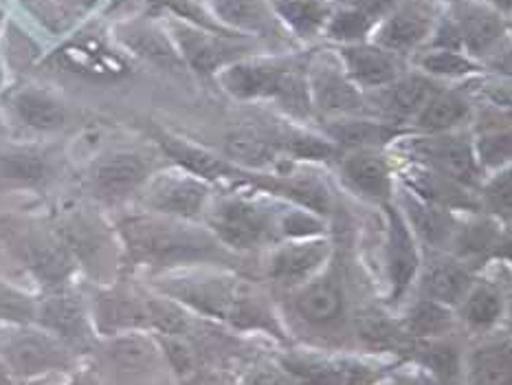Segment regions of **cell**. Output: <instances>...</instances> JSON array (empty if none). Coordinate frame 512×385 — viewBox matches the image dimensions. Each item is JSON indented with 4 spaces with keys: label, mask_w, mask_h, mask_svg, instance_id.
Returning <instances> with one entry per match:
<instances>
[{
    "label": "cell",
    "mask_w": 512,
    "mask_h": 385,
    "mask_svg": "<svg viewBox=\"0 0 512 385\" xmlns=\"http://www.w3.org/2000/svg\"><path fill=\"white\" fill-rule=\"evenodd\" d=\"M132 256L154 264H185L225 260L227 253L216 236L174 216H135L121 223Z\"/></svg>",
    "instance_id": "obj_1"
},
{
    "label": "cell",
    "mask_w": 512,
    "mask_h": 385,
    "mask_svg": "<svg viewBox=\"0 0 512 385\" xmlns=\"http://www.w3.org/2000/svg\"><path fill=\"white\" fill-rule=\"evenodd\" d=\"M222 88L238 99H275L295 117H308L313 110L306 75L299 69L240 60L218 71Z\"/></svg>",
    "instance_id": "obj_2"
},
{
    "label": "cell",
    "mask_w": 512,
    "mask_h": 385,
    "mask_svg": "<svg viewBox=\"0 0 512 385\" xmlns=\"http://www.w3.org/2000/svg\"><path fill=\"white\" fill-rule=\"evenodd\" d=\"M207 229L220 245L253 249L277 231V218L249 198H222L207 214Z\"/></svg>",
    "instance_id": "obj_3"
},
{
    "label": "cell",
    "mask_w": 512,
    "mask_h": 385,
    "mask_svg": "<svg viewBox=\"0 0 512 385\" xmlns=\"http://www.w3.org/2000/svg\"><path fill=\"white\" fill-rule=\"evenodd\" d=\"M310 102L328 115L352 117L365 113V99L348 73H345L341 60L332 55H317L306 71Z\"/></svg>",
    "instance_id": "obj_4"
},
{
    "label": "cell",
    "mask_w": 512,
    "mask_h": 385,
    "mask_svg": "<svg viewBox=\"0 0 512 385\" xmlns=\"http://www.w3.org/2000/svg\"><path fill=\"white\" fill-rule=\"evenodd\" d=\"M172 33L183 62L203 75L225 69L227 64L236 62L240 51H244L242 44L233 40L231 33H216L185 20H174Z\"/></svg>",
    "instance_id": "obj_5"
},
{
    "label": "cell",
    "mask_w": 512,
    "mask_h": 385,
    "mask_svg": "<svg viewBox=\"0 0 512 385\" xmlns=\"http://www.w3.org/2000/svg\"><path fill=\"white\" fill-rule=\"evenodd\" d=\"M209 183L192 172H165L148 183L146 205L154 214L194 220L209 203Z\"/></svg>",
    "instance_id": "obj_6"
},
{
    "label": "cell",
    "mask_w": 512,
    "mask_h": 385,
    "mask_svg": "<svg viewBox=\"0 0 512 385\" xmlns=\"http://www.w3.org/2000/svg\"><path fill=\"white\" fill-rule=\"evenodd\" d=\"M414 152L425 161L431 170L440 172L447 179L464 187H473L480 181V165L475 159V150L469 137L455 132H440L425 139L414 141Z\"/></svg>",
    "instance_id": "obj_7"
},
{
    "label": "cell",
    "mask_w": 512,
    "mask_h": 385,
    "mask_svg": "<svg viewBox=\"0 0 512 385\" xmlns=\"http://www.w3.org/2000/svg\"><path fill=\"white\" fill-rule=\"evenodd\" d=\"M433 14L427 5L405 3L398 5L385 20L376 27V47L389 53L403 55L418 49L431 36Z\"/></svg>",
    "instance_id": "obj_8"
},
{
    "label": "cell",
    "mask_w": 512,
    "mask_h": 385,
    "mask_svg": "<svg viewBox=\"0 0 512 385\" xmlns=\"http://www.w3.org/2000/svg\"><path fill=\"white\" fill-rule=\"evenodd\" d=\"M339 60L350 80L359 88L389 86L403 73V62L398 55L376 47V44H345Z\"/></svg>",
    "instance_id": "obj_9"
},
{
    "label": "cell",
    "mask_w": 512,
    "mask_h": 385,
    "mask_svg": "<svg viewBox=\"0 0 512 385\" xmlns=\"http://www.w3.org/2000/svg\"><path fill=\"white\" fill-rule=\"evenodd\" d=\"M150 161L137 152H115L97 161L93 168V187L106 201H119L148 181Z\"/></svg>",
    "instance_id": "obj_10"
},
{
    "label": "cell",
    "mask_w": 512,
    "mask_h": 385,
    "mask_svg": "<svg viewBox=\"0 0 512 385\" xmlns=\"http://www.w3.org/2000/svg\"><path fill=\"white\" fill-rule=\"evenodd\" d=\"M398 3L400 0H343L337 11H330L326 33L345 44L361 42L370 29L392 14Z\"/></svg>",
    "instance_id": "obj_11"
},
{
    "label": "cell",
    "mask_w": 512,
    "mask_h": 385,
    "mask_svg": "<svg viewBox=\"0 0 512 385\" xmlns=\"http://www.w3.org/2000/svg\"><path fill=\"white\" fill-rule=\"evenodd\" d=\"M168 291L185 302L200 308L209 315L233 319L238 313L240 302L249 293L247 286L231 280H178L168 286Z\"/></svg>",
    "instance_id": "obj_12"
},
{
    "label": "cell",
    "mask_w": 512,
    "mask_h": 385,
    "mask_svg": "<svg viewBox=\"0 0 512 385\" xmlns=\"http://www.w3.org/2000/svg\"><path fill=\"white\" fill-rule=\"evenodd\" d=\"M343 181L354 192L372 201L385 203L394 192V179L389 163L376 150H354L341 161Z\"/></svg>",
    "instance_id": "obj_13"
},
{
    "label": "cell",
    "mask_w": 512,
    "mask_h": 385,
    "mask_svg": "<svg viewBox=\"0 0 512 385\" xmlns=\"http://www.w3.org/2000/svg\"><path fill=\"white\" fill-rule=\"evenodd\" d=\"M387 264L394 284V297L405 293L418 271V249L414 231L409 229L400 207H387Z\"/></svg>",
    "instance_id": "obj_14"
},
{
    "label": "cell",
    "mask_w": 512,
    "mask_h": 385,
    "mask_svg": "<svg viewBox=\"0 0 512 385\" xmlns=\"http://www.w3.org/2000/svg\"><path fill=\"white\" fill-rule=\"evenodd\" d=\"M159 143L183 170L192 172L194 176H198V179H203L207 183L216 179H240V181L251 183V170H242L238 165H233L229 159H220L214 152L198 148L185 139L161 135Z\"/></svg>",
    "instance_id": "obj_15"
},
{
    "label": "cell",
    "mask_w": 512,
    "mask_h": 385,
    "mask_svg": "<svg viewBox=\"0 0 512 385\" xmlns=\"http://www.w3.org/2000/svg\"><path fill=\"white\" fill-rule=\"evenodd\" d=\"M330 245L324 238H297L277 249L271 260V275L277 282L295 284L306 280L328 258Z\"/></svg>",
    "instance_id": "obj_16"
},
{
    "label": "cell",
    "mask_w": 512,
    "mask_h": 385,
    "mask_svg": "<svg viewBox=\"0 0 512 385\" xmlns=\"http://www.w3.org/2000/svg\"><path fill=\"white\" fill-rule=\"evenodd\" d=\"M5 357L9 366L18 374H38L44 370H55L69 366L66 350L47 335H22L9 341L5 348Z\"/></svg>",
    "instance_id": "obj_17"
},
{
    "label": "cell",
    "mask_w": 512,
    "mask_h": 385,
    "mask_svg": "<svg viewBox=\"0 0 512 385\" xmlns=\"http://www.w3.org/2000/svg\"><path fill=\"white\" fill-rule=\"evenodd\" d=\"M453 25L458 29L462 51L466 49L469 55L488 53L506 33V20L497 11L480 5H464Z\"/></svg>",
    "instance_id": "obj_18"
},
{
    "label": "cell",
    "mask_w": 512,
    "mask_h": 385,
    "mask_svg": "<svg viewBox=\"0 0 512 385\" xmlns=\"http://www.w3.org/2000/svg\"><path fill=\"white\" fill-rule=\"evenodd\" d=\"M403 179L407 190L418 194L420 198H425V201L433 205H440L444 209H477L475 198L466 192L464 185L447 179V176H442L436 170H431L429 165L411 163V168Z\"/></svg>",
    "instance_id": "obj_19"
},
{
    "label": "cell",
    "mask_w": 512,
    "mask_h": 385,
    "mask_svg": "<svg viewBox=\"0 0 512 385\" xmlns=\"http://www.w3.org/2000/svg\"><path fill=\"white\" fill-rule=\"evenodd\" d=\"M403 209L405 220L409 229L414 231L418 238H422L431 247H442L453 238V220L449 216V209L440 205H433L425 198H420L411 190H403Z\"/></svg>",
    "instance_id": "obj_20"
},
{
    "label": "cell",
    "mask_w": 512,
    "mask_h": 385,
    "mask_svg": "<svg viewBox=\"0 0 512 385\" xmlns=\"http://www.w3.org/2000/svg\"><path fill=\"white\" fill-rule=\"evenodd\" d=\"M328 139L341 150H378L392 143L400 130L392 124H383V121L372 119H352L343 117L339 121H330L326 128Z\"/></svg>",
    "instance_id": "obj_21"
},
{
    "label": "cell",
    "mask_w": 512,
    "mask_h": 385,
    "mask_svg": "<svg viewBox=\"0 0 512 385\" xmlns=\"http://www.w3.org/2000/svg\"><path fill=\"white\" fill-rule=\"evenodd\" d=\"M216 20L238 31L269 36L275 31L273 9L266 0H211Z\"/></svg>",
    "instance_id": "obj_22"
},
{
    "label": "cell",
    "mask_w": 512,
    "mask_h": 385,
    "mask_svg": "<svg viewBox=\"0 0 512 385\" xmlns=\"http://www.w3.org/2000/svg\"><path fill=\"white\" fill-rule=\"evenodd\" d=\"M227 159L242 170H264L277 161L280 143L255 130H236L225 141Z\"/></svg>",
    "instance_id": "obj_23"
},
{
    "label": "cell",
    "mask_w": 512,
    "mask_h": 385,
    "mask_svg": "<svg viewBox=\"0 0 512 385\" xmlns=\"http://www.w3.org/2000/svg\"><path fill=\"white\" fill-rule=\"evenodd\" d=\"M42 324L55 330L64 339L73 344H84L88 339V324L84 317V308L75 295L60 293L49 297L40 308Z\"/></svg>",
    "instance_id": "obj_24"
},
{
    "label": "cell",
    "mask_w": 512,
    "mask_h": 385,
    "mask_svg": "<svg viewBox=\"0 0 512 385\" xmlns=\"http://www.w3.org/2000/svg\"><path fill=\"white\" fill-rule=\"evenodd\" d=\"M469 113L471 106L462 95L438 91L414 119L425 135H440V132H451L455 126L464 124Z\"/></svg>",
    "instance_id": "obj_25"
},
{
    "label": "cell",
    "mask_w": 512,
    "mask_h": 385,
    "mask_svg": "<svg viewBox=\"0 0 512 385\" xmlns=\"http://www.w3.org/2000/svg\"><path fill=\"white\" fill-rule=\"evenodd\" d=\"M438 91L429 75H400L385 88V106L396 117H416Z\"/></svg>",
    "instance_id": "obj_26"
},
{
    "label": "cell",
    "mask_w": 512,
    "mask_h": 385,
    "mask_svg": "<svg viewBox=\"0 0 512 385\" xmlns=\"http://www.w3.org/2000/svg\"><path fill=\"white\" fill-rule=\"evenodd\" d=\"M124 42L130 49H135L141 58H146L154 64L163 66L168 71H183L185 62L181 58V53L174 47V44L168 40V36L157 27L152 25H132L124 31Z\"/></svg>",
    "instance_id": "obj_27"
},
{
    "label": "cell",
    "mask_w": 512,
    "mask_h": 385,
    "mask_svg": "<svg viewBox=\"0 0 512 385\" xmlns=\"http://www.w3.org/2000/svg\"><path fill=\"white\" fill-rule=\"evenodd\" d=\"M297 313L302 315L310 324H330L343 311V295L337 282L332 280H317L308 284L306 289L297 295L295 300Z\"/></svg>",
    "instance_id": "obj_28"
},
{
    "label": "cell",
    "mask_w": 512,
    "mask_h": 385,
    "mask_svg": "<svg viewBox=\"0 0 512 385\" xmlns=\"http://www.w3.org/2000/svg\"><path fill=\"white\" fill-rule=\"evenodd\" d=\"M288 370L315 385H356L365 379V370L352 363L328 359H291Z\"/></svg>",
    "instance_id": "obj_29"
},
{
    "label": "cell",
    "mask_w": 512,
    "mask_h": 385,
    "mask_svg": "<svg viewBox=\"0 0 512 385\" xmlns=\"http://www.w3.org/2000/svg\"><path fill=\"white\" fill-rule=\"evenodd\" d=\"M108 357L119 372L141 374L157 366L159 350L146 337L128 335L115 339L113 344L108 346Z\"/></svg>",
    "instance_id": "obj_30"
},
{
    "label": "cell",
    "mask_w": 512,
    "mask_h": 385,
    "mask_svg": "<svg viewBox=\"0 0 512 385\" xmlns=\"http://www.w3.org/2000/svg\"><path fill=\"white\" fill-rule=\"evenodd\" d=\"M22 258L44 282H60L71 271L66 251L60 245H53V242L42 238H27L25 247H22Z\"/></svg>",
    "instance_id": "obj_31"
},
{
    "label": "cell",
    "mask_w": 512,
    "mask_h": 385,
    "mask_svg": "<svg viewBox=\"0 0 512 385\" xmlns=\"http://www.w3.org/2000/svg\"><path fill=\"white\" fill-rule=\"evenodd\" d=\"M469 284V273H466V269H462L460 264H455L451 260L433 264L425 278V289L431 300L444 306L460 302L466 291H469Z\"/></svg>",
    "instance_id": "obj_32"
},
{
    "label": "cell",
    "mask_w": 512,
    "mask_h": 385,
    "mask_svg": "<svg viewBox=\"0 0 512 385\" xmlns=\"http://www.w3.org/2000/svg\"><path fill=\"white\" fill-rule=\"evenodd\" d=\"M16 110L27 126L38 130H58L66 121L64 106L47 93L25 91L16 97Z\"/></svg>",
    "instance_id": "obj_33"
},
{
    "label": "cell",
    "mask_w": 512,
    "mask_h": 385,
    "mask_svg": "<svg viewBox=\"0 0 512 385\" xmlns=\"http://www.w3.org/2000/svg\"><path fill=\"white\" fill-rule=\"evenodd\" d=\"M97 317L104 330H121L148 324V306L124 293L104 295L97 304Z\"/></svg>",
    "instance_id": "obj_34"
},
{
    "label": "cell",
    "mask_w": 512,
    "mask_h": 385,
    "mask_svg": "<svg viewBox=\"0 0 512 385\" xmlns=\"http://www.w3.org/2000/svg\"><path fill=\"white\" fill-rule=\"evenodd\" d=\"M269 5L277 16L286 20V25H291L302 36H310L326 27L330 16V7L319 0H269Z\"/></svg>",
    "instance_id": "obj_35"
},
{
    "label": "cell",
    "mask_w": 512,
    "mask_h": 385,
    "mask_svg": "<svg viewBox=\"0 0 512 385\" xmlns=\"http://www.w3.org/2000/svg\"><path fill=\"white\" fill-rule=\"evenodd\" d=\"M356 333L365 346L376 350H392L405 344V335L378 311H363L356 315Z\"/></svg>",
    "instance_id": "obj_36"
},
{
    "label": "cell",
    "mask_w": 512,
    "mask_h": 385,
    "mask_svg": "<svg viewBox=\"0 0 512 385\" xmlns=\"http://www.w3.org/2000/svg\"><path fill=\"white\" fill-rule=\"evenodd\" d=\"M475 385H510V348L488 346L475 352L471 363Z\"/></svg>",
    "instance_id": "obj_37"
},
{
    "label": "cell",
    "mask_w": 512,
    "mask_h": 385,
    "mask_svg": "<svg viewBox=\"0 0 512 385\" xmlns=\"http://www.w3.org/2000/svg\"><path fill=\"white\" fill-rule=\"evenodd\" d=\"M453 324V317L449 313V308L433 302V300H425L414 306V311L409 313L407 319V333L414 337H431V335H442L447 333Z\"/></svg>",
    "instance_id": "obj_38"
},
{
    "label": "cell",
    "mask_w": 512,
    "mask_h": 385,
    "mask_svg": "<svg viewBox=\"0 0 512 385\" xmlns=\"http://www.w3.org/2000/svg\"><path fill=\"white\" fill-rule=\"evenodd\" d=\"M420 69L427 75L436 77H466L475 71H480L469 55L455 49H438L433 47L420 58Z\"/></svg>",
    "instance_id": "obj_39"
},
{
    "label": "cell",
    "mask_w": 512,
    "mask_h": 385,
    "mask_svg": "<svg viewBox=\"0 0 512 385\" xmlns=\"http://www.w3.org/2000/svg\"><path fill=\"white\" fill-rule=\"evenodd\" d=\"M277 143H280V150L293 154L295 159L306 161L335 159L339 154V148L335 143L319 135H313V132H288V135Z\"/></svg>",
    "instance_id": "obj_40"
},
{
    "label": "cell",
    "mask_w": 512,
    "mask_h": 385,
    "mask_svg": "<svg viewBox=\"0 0 512 385\" xmlns=\"http://www.w3.org/2000/svg\"><path fill=\"white\" fill-rule=\"evenodd\" d=\"M475 150V159L477 165L482 168H495L502 170L504 165H508L510 161V130H488L484 135L477 139V143H473Z\"/></svg>",
    "instance_id": "obj_41"
},
{
    "label": "cell",
    "mask_w": 512,
    "mask_h": 385,
    "mask_svg": "<svg viewBox=\"0 0 512 385\" xmlns=\"http://www.w3.org/2000/svg\"><path fill=\"white\" fill-rule=\"evenodd\" d=\"M44 176V161L36 154L14 152L0 157V179L18 183H36Z\"/></svg>",
    "instance_id": "obj_42"
},
{
    "label": "cell",
    "mask_w": 512,
    "mask_h": 385,
    "mask_svg": "<svg viewBox=\"0 0 512 385\" xmlns=\"http://www.w3.org/2000/svg\"><path fill=\"white\" fill-rule=\"evenodd\" d=\"M464 315L473 326L482 328V326L495 324L499 315H502V295L493 289H488V286H482V289H477L475 293L469 295Z\"/></svg>",
    "instance_id": "obj_43"
},
{
    "label": "cell",
    "mask_w": 512,
    "mask_h": 385,
    "mask_svg": "<svg viewBox=\"0 0 512 385\" xmlns=\"http://www.w3.org/2000/svg\"><path fill=\"white\" fill-rule=\"evenodd\" d=\"M277 231L288 238H317L326 231L324 218L315 212H306L304 207H299L297 212H288L286 216L277 218Z\"/></svg>",
    "instance_id": "obj_44"
},
{
    "label": "cell",
    "mask_w": 512,
    "mask_h": 385,
    "mask_svg": "<svg viewBox=\"0 0 512 385\" xmlns=\"http://www.w3.org/2000/svg\"><path fill=\"white\" fill-rule=\"evenodd\" d=\"M512 187H510V170H499L495 179L484 187V205L491 209L493 214L510 218L512 212Z\"/></svg>",
    "instance_id": "obj_45"
},
{
    "label": "cell",
    "mask_w": 512,
    "mask_h": 385,
    "mask_svg": "<svg viewBox=\"0 0 512 385\" xmlns=\"http://www.w3.org/2000/svg\"><path fill=\"white\" fill-rule=\"evenodd\" d=\"M148 322H152L159 330L168 335H181L187 328L185 315L178 308L165 300H148Z\"/></svg>",
    "instance_id": "obj_46"
},
{
    "label": "cell",
    "mask_w": 512,
    "mask_h": 385,
    "mask_svg": "<svg viewBox=\"0 0 512 385\" xmlns=\"http://www.w3.org/2000/svg\"><path fill=\"white\" fill-rule=\"evenodd\" d=\"M36 317V306L27 295H22L9 286L0 284V319L9 322H31Z\"/></svg>",
    "instance_id": "obj_47"
},
{
    "label": "cell",
    "mask_w": 512,
    "mask_h": 385,
    "mask_svg": "<svg viewBox=\"0 0 512 385\" xmlns=\"http://www.w3.org/2000/svg\"><path fill=\"white\" fill-rule=\"evenodd\" d=\"M422 361H425V366H429L444 381L455 379L460 372V357H458V352H455V348H451V346L436 344V346L425 348Z\"/></svg>",
    "instance_id": "obj_48"
},
{
    "label": "cell",
    "mask_w": 512,
    "mask_h": 385,
    "mask_svg": "<svg viewBox=\"0 0 512 385\" xmlns=\"http://www.w3.org/2000/svg\"><path fill=\"white\" fill-rule=\"evenodd\" d=\"M497 227L488 220H482V223H475L471 227H466L462 231V249L471 251V253H482L486 249H491L497 242Z\"/></svg>",
    "instance_id": "obj_49"
},
{
    "label": "cell",
    "mask_w": 512,
    "mask_h": 385,
    "mask_svg": "<svg viewBox=\"0 0 512 385\" xmlns=\"http://www.w3.org/2000/svg\"><path fill=\"white\" fill-rule=\"evenodd\" d=\"M165 350H168V357L178 372H185L192 368V361H194L192 352H189V348L183 344V341L168 339L165 341Z\"/></svg>",
    "instance_id": "obj_50"
},
{
    "label": "cell",
    "mask_w": 512,
    "mask_h": 385,
    "mask_svg": "<svg viewBox=\"0 0 512 385\" xmlns=\"http://www.w3.org/2000/svg\"><path fill=\"white\" fill-rule=\"evenodd\" d=\"M400 385H436L429 377H414V379H405L400 381Z\"/></svg>",
    "instance_id": "obj_51"
},
{
    "label": "cell",
    "mask_w": 512,
    "mask_h": 385,
    "mask_svg": "<svg viewBox=\"0 0 512 385\" xmlns=\"http://www.w3.org/2000/svg\"><path fill=\"white\" fill-rule=\"evenodd\" d=\"M0 385H11V377H9V372L5 370L3 363H0Z\"/></svg>",
    "instance_id": "obj_52"
},
{
    "label": "cell",
    "mask_w": 512,
    "mask_h": 385,
    "mask_svg": "<svg viewBox=\"0 0 512 385\" xmlns=\"http://www.w3.org/2000/svg\"><path fill=\"white\" fill-rule=\"evenodd\" d=\"M73 385H95V383H93L91 379H84V377H82V379H77Z\"/></svg>",
    "instance_id": "obj_53"
}]
</instances>
